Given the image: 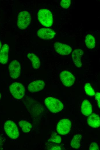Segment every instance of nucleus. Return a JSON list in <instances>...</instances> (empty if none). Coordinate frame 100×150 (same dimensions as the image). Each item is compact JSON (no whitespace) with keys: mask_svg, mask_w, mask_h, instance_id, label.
<instances>
[{"mask_svg":"<svg viewBox=\"0 0 100 150\" xmlns=\"http://www.w3.org/2000/svg\"><path fill=\"white\" fill-rule=\"evenodd\" d=\"M38 18L40 22L44 26L50 27L53 23L52 14L49 10L41 9L38 13Z\"/></svg>","mask_w":100,"mask_h":150,"instance_id":"obj_1","label":"nucleus"},{"mask_svg":"<svg viewBox=\"0 0 100 150\" xmlns=\"http://www.w3.org/2000/svg\"><path fill=\"white\" fill-rule=\"evenodd\" d=\"M45 103L49 110L53 113L60 111L64 107L63 104L59 100L52 97L46 98Z\"/></svg>","mask_w":100,"mask_h":150,"instance_id":"obj_2","label":"nucleus"},{"mask_svg":"<svg viewBox=\"0 0 100 150\" xmlns=\"http://www.w3.org/2000/svg\"><path fill=\"white\" fill-rule=\"evenodd\" d=\"M4 129L7 135L12 139H16L19 137L18 128L13 121H7L4 125Z\"/></svg>","mask_w":100,"mask_h":150,"instance_id":"obj_3","label":"nucleus"},{"mask_svg":"<svg viewBox=\"0 0 100 150\" xmlns=\"http://www.w3.org/2000/svg\"><path fill=\"white\" fill-rule=\"evenodd\" d=\"M9 90L13 96L17 99H21L25 95V88L23 85L20 82L12 83L9 87Z\"/></svg>","mask_w":100,"mask_h":150,"instance_id":"obj_4","label":"nucleus"},{"mask_svg":"<svg viewBox=\"0 0 100 150\" xmlns=\"http://www.w3.org/2000/svg\"><path fill=\"white\" fill-rule=\"evenodd\" d=\"M31 20L30 13L27 11H23L19 13L18 18L17 25L19 29H24L28 26Z\"/></svg>","mask_w":100,"mask_h":150,"instance_id":"obj_5","label":"nucleus"},{"mask_svg":"<svg viewBox=\"0 0 100 150\" xmlns=\"http://www.w3.org/2000/svg\"><path fill=\"white\" fill-rule=\"evenodd\" d=\"M71 127V123L68 119L61 120L58 123L57 126V133L61 135H66L70 131Z\"/></svg>","mask_w":100,"mask_h":150,"instance_id":"obj_6","label":"nucleus"},{"mask_svg":"<svg viewBox=\"0 0 100 150\" xmlns=\"http://www.w3.org/2000/svg\"><path fill=\"white\" fill-rule=\"evenodd\" d=\"M60 77L63 84L66 87H70L72 86L75 81L74 76L71 72L67 70L61 72L60 74Z\"/></svg>","mask_w":100,"mask_h":150,"instance_id":"obj_7","label":"nucleus"},{"mask_svg":"<svg viewBox=\"0 0 100 150\" xmlns=\"http://www.w3.org/2000/svg\"><path fill=\"white\" fill-rule=\"evenodd\" d=\"M9 74L11 77L15 79L20 75L21 65L18 61L14 60L10 63L8 67Z\"/></svg>","mask_w":100,"mask_h":150,"instance_id":"obj_8","label":"nucleus"},{"mask_svg":"<svg viewBox=\"0 0 100 150\" xmlns=\"http://www.w3.org/2000/svg\"><path fill=\"white\" fill-rule=\"evenodd\" d=\"M54 47L56 52L62 56L67 55L72 51V48L70 46L58 42L54 43Z\"/></svg>","mask_w":100,"mask_h":150,"instance_id":"obj_9","label":"nucleus"},{"mask_svg":"<svg viewBox=\"0 0 100 150\" xmlns=\"http://www.w3.org/2000/svg\"><path fill=\"white\" fill-rule=\"evenodd\" d=\"M37 34L39 38L42 39L49 40L54 37L56 33L50 29L43 28L37 31Z\"/></svg>","mask_w":100,"mask_h":150,"instance_id":"obj_10","label":"nucleus"},{"mask_svg":"<svg viewBox=\"0 0 100 150\" xmlns=\"http://www.w3.org/2000/svg\"><path fill=\"white\" fill-rule=\"evenodd\" d=\"M83 54V50L80 49H75L72 52L73 61L75 65L78 68H80L82 66V58Z\"/></svg>","mask_w":100,"mask_h":150,"instance_id":"obj_11","label":"nucleus"},{"mask_svg":"<svg viewBox=\"0 0 100 150\" xmlns=\"http://www.w3.org/2000/svg\"><path fill=\"white\" fill-rule=\"evenodd\" d=\"M45 83L41 80L34 81L30 83L28 85V89L30 92L34 93L42 90L44 87Z\"/></svg>","mask_w":100,"mask_h":150,"instance_id":"obj_12","label":"nucleus"},{"mask_svg":"<svg viewBox=\"0 0 100 150\" xmlns=\"http://www.w3.org/2000/svg\"><path fill=\"white\" fill-rule=\"evenodd\" d=\"M88 125L93 128H98L100 125L99 116L95 113H91L87 119Z\"/></svg>","mask_w":100,"mask_h":150,"instance_id":"obj_13","label":"nucleus"},{"mask_svg":"<svg viewBox=\"0 0 100 150\" xmlns=\"http://www.w3.org/2000/svg\"><path fill=\"white\" fill-rule=\"evenodd\" d=\"M9 47L6 44L3 45L0 51V63L3 64H6L8 59Z\"/></svg>","mask_w":100,"mask_h":150,"instance_id":"obj_14","label":"nucleus"},{"mask_svg":"<svg viewBox=\"0 0 100 150\" xmlns=\"http://www.w3.org/2000/svg\"><path fill=\"white\" fill-rule=\"evenodd\" d=\"M81 111L82 113L86 116H89L92 113V106L88 100H85L82 102L81 106Z\"/></svg>","mask_w":100,"mask_h":150,"instance_id":"obj_15","label":"nucleus"},{"mask_svg":"<svg viewBox=\"0 0 100 150\" xmlns=\"http://www.w3.org/2000/svg\"><path fill=\"white\" fill-rule=\"evenodd\" d=\"M27 57L32 62L33 68L37 70L39 68L40 65V62L39 58L32 52H29L27 55Z\"/></svg>","mask_w":100,"mask_h":150,"instance_id":"obj_16","label":"nucleus"},{"mask_svg":"<svg viewBox=\"0 0 100 150\" xmlns=\"http://www.w3.org/2000/svg\"><path fill=\"white\" fill-rule=\"evenodd\" d=\"M86 46L89 49L94 48L95 45V40L94 37L91 34H88L85 37V40Z\"/></svg>","mask_w":100,"mask_h":150,"instance_id":"obj_17","label":"nucleus"},{"mask_svg":"<svg viewBox=\"0 0 100 150\" xmlns=\"http://www.w3.org/2000/svg\"><path fill=\"white\" fill-rule=\"evenodd\" d=\"M82 138L81 134H77L74 136L71 142V147L75 149H78L80 146V141Z\"/></svg>","mask_w":100,"mask_h":150,"instance_id":"obj_18","label":"nucleus"},{"mask_svg":"<svg viewBox=\"0 0 100 150\" xmlns=\"http://www.w3.org/2000/svg\"><path fill=\"white\" fill-rule=\"evenodd\" d=\"M19 124L22 131L25 133L29 132L32 127V125L28 122L21 120L19 123Z\"/></svg>","mask_w":100,"mask_h":150,"instance_id":"obj_19","label":"nucleus"},{"mask_svg":"<svg viewBox=\"0 0 100 150\" xmlns=\"http://www.w3.org/2000/svg\"><path fill=\"white\" fill-rule=\"evenodd\" d=\"M84 88L87 94L91 96H93L95 95V92L89 83H86L84 85Z\"/></svg>","mask_w":100,"mask_h":150,"instance_id":"obj_20","label":"nucleus"},{"mask_svg":"<svg viewBox=\"0 0 100 150\" xmlns=\"http://www.w3.org/2000/svg\"><path fill=\"white\" fill-rule=\"evenodd\" d=\"M48 141L59 144L61 142V139L60 136L54 132L51 134V137Z\"/></svg>","mask_w":100,"mask_h":150,"instance_id":"obj_21","label":"nucleus"},{"mask_svg":"<svg viewBox=\"0 0 100 150\" xmlns=\"http://www.w3.org/2000/svg\"><path fill=\"white\" fill-rule=\"evenodd\" d=\"M47 149L49 150H61V147L59 145L51 143L47 146Z\"/></svg>","mask_w":100,"mask_h":150,"instance_id":"obj_22","label":"nucleus"},{"mask_svg":"<svg viewBox=\"0 0 100 150\" xmlns=\"http://www.w3.org/2000/svg\"><path fill=\"white\" fill-rule=\"evenodd\" d=\"M71 2L70 0H62L60 2V5L63 8L67 9L70 7Z\"/></svg>","mask_w":100,"mask_h":150,"instance_id":"obj_23","label":"nucleus"},{"mask_svg":"<svg viewBox=\"0 0 100 150\" xmlns=\"http://www.w3.org/2000/svg\"><path fill=\"white\" fill-rule=\"evenodd\" d=\"M89 150H98L99 148L96 142H92L91 144L89 147Z\"/></svg>","mask_w":100,"mask_h":150,"instance_id":"obj_24","label":"nucleus"},{"mask_svg":"<svg viewBox=\"0 0 100 150\" xmlns=\"http://www.w3.org/2000/svg\"><path fill=\"white\" fill-rule=\"evenodd\" d=\"M95 99L97 103V105L99 108L100 107V93L99 92H97L95 94Z\"/></svg>","mask_w":100,"mask_h":150,"instance_id":"obj_25","label":"nucleus"},{"mask_svg":"<svg viewBox=\"0 0 100 150\" xmlns=\"http://www.w3.org/2000/svg\"><path fill=\"white\" fill-rule=\"evenodd\" d=\"M4 140L3 137L0 134V150L3 149V145L4 143Z\"/></svg>","mask_w":100,"mask_h":150,"instance_id":"obj_26","label":"nucleus"},{"mask_svg":"<svg viewBox=\"0 0 100 150\" xmlns=\"http://www.w3.org/2000/svg\"><path fill=\"white\" fill-rule=\"evenodd\" d=\"M1 45H2V44H1V42L0 41V49L1 48Z\"/></svg>","mask_w":100,"mask_h":150,"instance_id":"obj_27","label":"nucleus"},{"mask_svg":"<svg viewBox=\"0 0 100 150\" xmlns=\"http://www.w3.org/2000/svg\"><path fill=\"white\" fill-rule=\"evenodd\" d=\"M1 93H0V99H1Z\"/></svg>","mask_w":100,"mask_h":150,"instance_id":"obj_28","label":"nucleus"}]
</instances>
